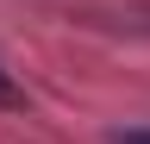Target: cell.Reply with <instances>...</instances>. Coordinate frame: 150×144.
<instances>
[{"instance_id": "cell-2", "label": "cell", "mask_w": 150, "mask_h": 144, "mask_svg": "<svg viewBox=\"0 0 150 144\" xmlns=\"http://www.w3.org/2000/svg\"><path fill=\"white\" fill-rule=\"evenodd\" d=\"M119 144H150V132H119Z\"/></svg>"}, {"instance_id": "cell-1", "label": "cell", "mask_w": 150, "mask_h": 144, "mask_svg": "<svg viewBox=\"0 0 150 144\" xmlns=\"http://www.w3.org/2000/svg\"><path fill=\"white\" fill-rule=\"evenodd\" d=\"M0 106H19V88H13V75L0 69Z\"/></svg>"}]
</instances>
